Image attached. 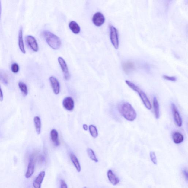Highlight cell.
<instances>
[{
    "instance_id": "83f0119b",
    "label": "cell",
    "mask_w": 188,
    "mask_h": 188,
    "mask_svg": "<svg viewBox=\"0 0 188 188\" xmlns=\"http://www.w3.org/2000/svg\"><path fill=\"white\" fill-rule=\"evenodd\" d=\"M163 78L166 80L172 81V82H175L177 81V78L175 77H170V76L164 75Z\"/></svg>"
},
{
    "instance_id": "7c38bea8",
    "label": "cell",
    "mask_w": 188,
    "mask_h": 188,
    "mask_svg": "<svg viewBox=\"0 0 188 188\" xmlns=\"http://www.w3.org/2000/svg\"><path fill=\"white\" fill-rule=\"evenodd\" d=\"M45 175V172L44 171L40 173L38 177L35 179L33 182L34 188H41V184Z\"/></svg>"
},
{
    "instance_id": "52a82bcc",
    "label": "cell",
    "mask_w": 188,
    "mask_h": 188,
    "mask_svg": "<svg viewBox=\"0 0 188 188\" xmlns=\"http://www.w3.org/2000/svg\"><path fill=\"white\" fill-rule=\"evenodd\" d=\"M58 60L63 72L64 79L66 80H69L70 78V75L66 62L62 57H59Z\"/></svg>"
},
{
    "instance_id": "30bf717a",
    "label": "cell",
    "mask_w": 188,
    "mask_h": 188,
    "mask_svg": "<svg viewBox=\"0 0 188 188\" xmlns=\"http://www.w3.org/2000/svg\"><path fill=\"white\" fill-rule=\"evenodd\" d=\"M49 80L54 94L56 95L58 94L60 91V84L59 81L53 77H50Z\"/></svg>"
},
{
    "instance_id": "603a6c76",
    "label": "cell",
    "mask_w": 188,
    "mask_h": 188,
    "mask_svg": "<svg viewBox=\"0 0 188 188\" xmlns=\"http://www.w3.org/2000/svg\"><path fill=\"white\" fill-rule=\"evenodd\" d=\"M18 85L20 90L23 95H24L25 96H26L28 94L27 87L26 84L24 83L20 82L18 83Z\"/></svg>"
},
{
    "instance_id": "5b68a950",
    "label": "cell",
    "mask_w": 188,
    "mask_h": 188,
    "mask_svg": "<svg viewBox=\"0 0 188 188\" xmlns=\"http://www.w3.org/2000/svg\"><path fill=\"white\" fill-rule=\"evenodd\" d=\"M110 38L112 44L116 49L119 46V40L117 30L113 26H110Z\"/></svg>"
},
{
    "instance_id": "d4e9b609",
    "label": "cell",
    "mask_w": 188,
    "mask_h": 188,
    "mask_svg": "<svg viewBox=\"0 0 188 188\" xmlns=\"http://www.w3.org/2000/svg\"><path fill=\"white\" fill-rule=\"evenodd\" d=\"M87 151L88 155L91 160L96 162H98L99 161L94 151L91 148H88Z\"/></svg>"
},
{
    "instance_id": "f546056e",
    "label": "cell",
    "mask_w": 188,
    "mask_h": 188,
    "mask_svg": "<svg viewBox=\"0 0 188 188\" xmlns=\"http://www.w3.org/2000/svg\"><path fill=\"white\" fill-rule=\"evenodd\" d=\"M3 100V94L2 91L0 87V101H2Z\"/></svg>"
},
{
    "instance_id": "836d02e7",
    "label": "cell",
    "mask_w": 188,
    "mask_h": 188,
    "mask_svg": "<svg viewBox=\"0 0 188 188\" xmlns=\"http://www.w3.org/2000/svg\"><path fill=\"white\" fill-rule=\"evenodd\" d=\"M84 188H87V187H84Z\"/></svg>"
},
{
    "instance_id": "7402d4cb",
    "label": "cell",
    "mask_w": 188,
    "mask_h": 188,
    "mask_svg": "<svg viewBox=\"0 0 188 188\" xmlns=\"http://www.w3.org/2000/svg\"><path fill=\"white\" fill-rule=\"evenodd\" d=\"M0 81L5 85L8 83V76L6 73L3 71H0Z\"/></svg>"
},
{
    "instance_id": "8992f818",
    "label": "cell",
    "mask_w": 188,
    "mask_h": 188,
    "mask_svg": "<svg viewBox=\"0 0 188 188\" xmlns=\"http://www.w3.org/2000/svg\"><path fill=\"white\" fill-rule=\"evenodd\" d=\"M171 107L174 121L177 126L179 127H180L182 125V120L180 113L174 103H172Z\"/></svg>"
},
{
    "instance_id": "4316f807",
    "label": "cell",
    "mask_w": 188,
    "mask_h": 188,
    "mask_svg": "<svg viewBox=\"0 0 188 188\" xmlns=\"http://www.w3.org/2000/svg\"><path fill=\"white\" fill-rule=\"evenodd\" d=\"M150 157L152 162L155 165H157V161L155 152L151 151L150 152Z\"/></svg>"
},
{
    "instance_id": "8fae6325",
    "label": "cell",
    "mask_w": 188,
    "mask_h": 188,
    "mask_svg": "<svg viewBox=\"0 0 188 188\" xmlns=\"http://www.w3.org/2000/svg\"><path fill=\"white\" fill-rule=\"evenodd\" d=\"M64 107L69 111H72L74 109V103L72 97H68L64 99L62 102Z\"/></svg>"
},
{
    "instance_id": "cb8c5ba5",
    "label": "cell",
    "mask_w": 188,
    "mask_h": 188,
    "mask_svg": "<svg viewBox=\"0 0 188 188\" xmlns=\"http://www.w3.org/2000/svg\"><path fill=\"white\" fill-rule=\"evenodd\" d=\"M90 133L93 138H96L98 136V133L97 130L96 126L94 125H90L89 126Z\"/></svg>"
},
{
    "instance_id": "e0dca14e",
    "label": "cell",
    "mask_w": 188,
    "mask_h": 188,
    "mask_svg": "<svg viewBox=\"0 0 188 188\" xmlns=\"http://www.w3.org/2000/svg\"><path fill=\"white\" fill-rule=\"evenodd\" d=\"M69 28L73 33L77 34L80 33L81 28L79 25L75 21H72L69 24Z\"/></svg>"
},
{
    "instance_id": "f1b7e54d",
    "label": "cell",
    "mask_w": 188,
    "mask_h": 188,
    "mask_svg": "<svg viewBox=\"0 0 188 188\" xmlns=\"http://www.w3.org/2000/svg\"><path fill=\"white\" fill-rule=\"evenodd\" d=\"M60 187L61 188H68L67 184L65 181L63 180H61L60 181Z\"/></svg>"
},
{
    "instance_id": "6da1fadb",
    "label": "cell",
    "mask_w": 188,
    "mask_h": 188,
    "mask_svg": "<svg viewBox=\"0 0 188 188\" xmlns=\"http://www.w3.org/2000/svg\"><path fill=\"white\" fill-rule=\"evenodd\" d=\"M118 110L122 116L128 121L132 122L136 119V111L130 103L127 102L121 103L118 106Z\"/></svg>"
},
{
    "instance_id": "277c9868",
    "label": "cell",
    "mask_w": 188,
    "mask_h": 188,
    "mask_svg": "<svg viewBox=\"0 0 188 188\" xmlns=\"http://www.w3.org/2000/svg\"><path fill=\"white\" fill-rule=\"evenodd\" d=\"M37 154L33 153L30 156L28 166L27 170L25 174L26 178H29L33 175L35 171V162H36Z\"/></svg>"
},
{
    "instance_id": "ffe728a7",
    "label": "cell",
    "mask_w": 188,
    "mask_h": 188,
    "mask_svg": "<svg viewBox=\"0 0 188 188\" xmlns=\"http://www.w3.org/2000/svg\"><path fill=\"white\" fill-rule=\"evenodd\" d=\"M34 122L37 133L38 135L40 134L41 128V123L40 118L38 116L35 117Z\"/></svg>"
},
{
    "instance_id": "d6a6232c",
    "label": "cell",
    "mask_w": 188,
    "mask_h": 188,
    "mask_svg": "<svg viewBox=\"0 0 188 188\" xmlns=\"http://www.w3.org/2000/svg\"><path fill=\"white\" fill-rule=\"evenodd\" d=\"M1 11H2L1 3V1H0V20H1Z\"/></svg>"
},
{
    "instance_id": "3957f363",
    "label": "cell",
    "mask_w": 188,
    "mask_h": 188,
    "mask_svg": "<svg viewBox=\"0 0 188 188\" xmlns=\"http://www.w3.org/2000/svg\"><path fill=\"white\" fill-rule=\"evenodd\" d=\"M125 83L130 88L138 93L145 107L149 110L151 109V104L145 93L139 87L135 85L133 83L130 82V81L126 80Z\"/></svg>"
},
{
    "instance_id": "9c48e42d",
    "label": "cell",
    "mask_w": 188,
    "mask_h": 188,
    "mask_svg": "<svg viewBox=\"0 0 188 188\" xmlns=\"http://www.w3.org/2000/svg\"><path fill=\"white\" fill-rule=\"evenodd\" d=\"M27 42L30 48L33 51L37 52L39 50V47L38 43L36 39L31 35H28L26 37Z\"/></svg>"
},
{
    "instance_id": "7a4b0ae2",
    "label": "cell",
    "mask_w": 188,
    "mask_h": 188,
    "mask_svg": "<svg viewBox=\"0 0 188 188\" xmlns=\"http://www.w3.org/2000/svg\"><path fill=\"white\" fill-rule=\"evenodd\" d=\"M43 35L47 43L53 49L57 50L60 49L62 42L57 35L47 30L43 32Z\"/></svg>"
},
{
    "instance_id": "44dd1931",
    "label": "cell",
    "mask_w": 188,
    "mask_h": 188,
    "mask_svg": "<svg viewBox=\"0 0 188 188\" xmlns=\"http://www.w3.org/2000/svg\"><path fill=\"white\" fill-rule=\"evenodd\" d=\"M123 67L125 72L128 73L134 69L135 66L132 62H128L123 64Z\"/></svg>"
},
{
    "instance_id": "ba28073f",
    "label": "cell",
    "mask_w": 188,
    "mask_h": 188,
    "mask_svg": "<svg viewBox=\"0 0 188 188\" xmlns=\"http://www.w3.org/2000/svg\"><path fill=\"white\" fill-rule=\"evenodd\" d=\"M105 18L100 12H97L94 14L92 18V21L94 24L97 27L101 26L104 23Z\"/></svg>"
},
{
    "instance_id": "2e32d148",
    "label": "cell",
    "mask_w": 188,
    "mask_h": 188,
    "mask_svg": "<svg viewBox=\"0 0 188 188\" xmlns=\"http://www.w3.org/2000/svg\"><path fill=\"white\" fill-rule=\"evenodd\" d=\"M153 104L155 118L158 119L160 116V107L158 100L155 97L153 98Z\"/></svg>"
},
{
    "instance_id": "4fadbf2b",
    "label": "cell",
    "mask_w": 188,
    "mask_h": 188,
    "mask_svg": "<svg viewBox=\"0 0 188 188\" xmlns=\"http://www.w3.org/2000/svg\"><path fill=\"white\" fill-rule=\"evenodd\" d=\"M18 46H19L20 49L21 51V52L24 54L26 53L23 38V28L22 27H20L19 33H18Z\"/></svg>"
},
{
    "instance_id": "1f68e13d",
    "label": "cell",
    "mask_w": 188,
    "mask_h": 188,
    "mask_svg": "<svg viewBox=\"0 0 188 188\" xmlns=\"http://www.w3.org/2000/svg\"><path fill=\"white\" fill-rule=\"evenodd\" d=\"M83 127L84 130H86V131L88 130V128L87 125L84 124L83 125Z\"/></svg>"
},
{
    "instance_id": "ac0fdd59",
    "label": "cell",
    "mask_w": 188,
    "mask_h": 188,
    "mask_svg": "<svg viewBox=\"0 0 188 188\" xmlns=\"http://www.w3.org/2000/svg\"><path fill=\"white\" fill-rule=\"evenodd\" d=\"M172 138L174 143L177 144L182 143L184 140L183 135L178 132H176L174 133Z\"/></svg>"
},
{
    "instance_id": "d6986e66",
    "label": "cell",
    "mask_w": 188,
    "mask_h": 188,
    "mask_svg": "<svg viewBox=\"0 0 188 188\" xmlns=\"http://www.w3.org/2000/svg\"><path fill=\"white\" fill-rule=\"evenodd\" d=\"M70 157L72 163L73 164L74 167H75L76 170L78 172H80L81 170V166L77 157L72 153L70 154Z\"/></svg>"
},
{
    "instance_id": "484cf974",
    "label": "cell",
    "mask_w": 188,
    "mask_h": 188,
    "mask_svg": "<svg viewBox=\"0 0 188 188\" xmlns=\"http://www.w3.org/2000/svg\"><path fill=\"white\" fill-rule=\"evenodd\" d=\"M19 70V67L18 64L14 63L11 65V70L14 73H17Z\"/></svg>"
},
{
    "instance_id": "5bb4252c",
    "label": "cell",
    "mask_w": 188,
    "mask_h": 188,
    "mask_svg": "<svg viewBox=\"0 0 188 188\" xmlns=\"http://www.w3.org/2000/svg\"><path fill=\"white\" fill-rule=\"evenodd\" d=\"M107 177L110 182L113 185H116L119 182V179L113 174L112 170L110 169L108 171Z\"/></svg>"
},
{
    "instance_id": "4dcf8cb0",
    "label": "cell",
    "mask_w": 188,
    "mask_h": 188,
    "mask_svg": "<svg viewBox=\"0 0 188 188\" xmlns=\"http://www.w3.org/2000/svg\"><path fill=\"white\" fill-rule=\"evenodd\" d=\"M183 173H184V176H185V177H186V179H187H187H188V172H187V171H186V170H184V171H183Z\"/></svg>"
},
{
    "instance_id": "9a60e30c",
    "label": "cell",
    "mask_w": 188,
    "mask_h": 188,
    "mask_svg": "<svg viewBox=\"0 0 188 188\" xmlns=\"http://www.w3.org/2000/svg\"><path fill=\"white\" fill-rule=\"evenodd\" d=\"M50 137L54 145L56 146H58L60 143L58 138V132L56 130L53 129L51 131Z\"/></svg>"
}]
</instances>
